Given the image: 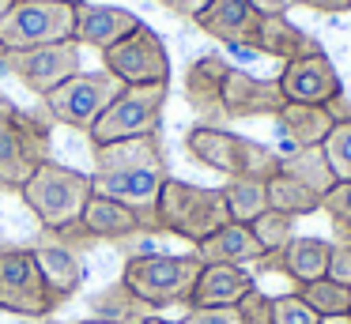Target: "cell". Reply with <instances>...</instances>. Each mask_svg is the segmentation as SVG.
Instances as JSON below:
<instances>
[{
  "instance_id": "22",
  "label": "cell",
  "mask_w": 351,
  "mask_h": 324,
  "mask_svg": "<svg viewBox=\"0 0 351 324\" xmlns=\"http://www.w3.org/2000/svg\"><path fill=\"white\" fill-rule=\"evenodd\" d=\"M34 256H38V268L46 275L53 301L64 306L84 286V256H80V249L61 245V241H46V245H34Z\"/></svg>"
},
{
  "instance_id": "8",
  "label": "cell",
  "mask_w": 351,
  "mask_h": 324,
  "mask_svg": "<svg viewBox=\"0 0 351 324\" xmlns=\"http://www.w3.org/2000/svg\"><path fill=\"white\" fill-rule=\"evenodd\" d=\"M0 309L16 316H34V321H46L57 309L34 249L0 245Z\"/></svg>"
},
{
  "instance_id": "18",
  "label": "cell",
  "mask_w": 351,
  "mask_h": 324,
  "mask_svg": "<svg viewBox=\"0 0 351 324\" xmlns=\"http://www.w3.org/2000/svg\"><path fill=\"white\" fill-rule=\"evenodd\" d=\"M328 256H332V241L325 238H291L280 253L261 256V268H276L280 275H287L295 286L317 283L328 275Z\"/></svg>"
},
{
  "instance_id": "3",
  "label": "cell",
  "mask_w": 351,
  "mask_h": 324,
  "mask_svg": "<svg viewBox=\"0 0 351 324\" xmlns=\"http://www.w3.org/2000/svg\"><path fill=\"white\" fill-rule=\"evenodd\" d=\"M91 192H95L91 173H80L64 162H53V158H46V162L27 177V185L19 188L23 203L34 211V219L42 223L46 234H57V230H64V226L80 223Z\"/></svg>"
},
{
  "instance_id": "36",
  "label": "cell",
  "mask_w": 351,
  "mask_h": 324,
  "mask_svg": "<svg viewBox=\"0 0 351 324\" xmlns=\"http://www.w3.org/2000/svg\"><path fill=\"white\" fill-rule=\"evenodd\" d=\"M332 283L340 286H351V241H332V256H328V275Z\"/></svg>"
},
{
  "instance_id": "35",
  "label": "cell",
  "mask_w": 351,
  "mask_h": 324,
  "mask_svg": "<svg viewBox=\"0 0 351 324\" xmlns=\"http://www.w3.org/2000/svg\"><path fill=\"white\" fill-rule=\"evenodd\" d=\"M234 309L242 316V324H272V294H265L261 286L245 294Z\"/></svg>"
},
{
  "instance_id": "23",
  "label": "cell",
  "mask_w": 351,
  "mask_h": 324,
  "mask_svg": "<svg viewBox=\"0 0 351 324\" xmlns=\"http://www.w3.org/2000/svg\"><path fill=\"white\" fill-rule=\"evenodd\" d=\"M193 253L200 256V264H238V268H245V264H257L265 256V249L245 223H227L212 238L193 245Z\"/></svg>"
},
{
  "instance_id": "45",
  "label": "cell",
  "mask_w": 351,
  "mask_h": 324,
  "mask_svg": "<svg viewBox=\"0 0 351 324\" xmlns=\"http://www.w3.org/2000/svg\"><path fill=\"white\" fill-rule=\"evenodd\" d=\"M343 238H348V241H351V230H348V234H343Z\"/></svg>"
},
{
  "instance_id": "6",
  "label": "cell",
  "mask_w": 351,
  "mask_h": 324,
  "mask_svg": "<svg viewBox=\"0 0 351 324\" xmlns=\"http://www.w3.org/2000/svg\"><path fill=\"white\" fill-rule=\"evenodd\" d=\"M76 38V4L72 0H12L0 15V49H38Z\"/></svg>"
},
{
  "instance_id": "21",
  "label": "cell",
  "mask_w": 351,
  "mask_h": 324,
  "mask_svg": "<svg viewBox=\"0 0 351 324\" xmlns=\"http://www.w3.org/2000/svg\"><path fill=\"white\" fill-rule=\"evenodd\" d=\"M80 226L87 230L91 241H125V238H136V234H147V223L136 211L99 192H91L84 215H80Z\"/></svg>"
},
{
  "instance_id": "39",
  "label": "cell",
  "mask_w": 351,
  "mask_h": 324,
  "mask_svg": "<svg viewBox=\"0 0 351 324\" xmlns=\"http://www.w3.org/2000/svg\"><path fill=\"white\" fill-rule=\"evenodd\" d=\"M302 0H253V8H257L261 15H287L291 8H298Z\"/></svg>"
},
{
  "instance_id": "26",
  "label": "cell",
  "mask_w": 351,
  "mask_h": 324,
  "mask_svg": "<svg viewBox=\"0 0 351 324\" xmlns=\"http://www.w3.org/2000/svg\"><path fill=\"white\" fill-rule=\"evenodd\" d=\"M280 170L291 173V177H298L317 196H325L336 188V173L325 158V147H295L291 155H280Z\"/></svg>"
},
{
  "instance_id": "7",
  "label": "cell",
  "mask_w": 351,
  "mask_h": 324,
  "mask_svg": "<svg viewBox=\"0 0 351 324\" xmlns=\"http://www.w3.org/2000/svg\"><path fill=\"white\" fill-rule=\"evenodd\" d=\"M167 95H170V83H152V87H121V95L106 105V113H102V117L91 125V132H87L91 147L159 132Z\"/></svg>"
},
{
  "instance_id": "47",
  "label": "cell",
  "mask_w": 351,
  "mask_h": 324,
  "mask_svg": "<svg viewBox=\"0 0 351 324\" xmlns=\"http://www.w3.org/2000/svg\"><path fill=\"white\" fill-rule=\"evenodd\" d=\"M49 324H53V321H49Z\"/></svg>"
},
{
  "instance_id": "12",
  "label": "cell",
  "mask_w": 351,
  "mask_h": 324,
  "mask_svg": "<svg viewBox=\"0 0 351 324\" xmlns=\"http://www.w3.org/2000/svg\"><path fill=\"white\" fill-rule=\"evenodd\" d=\"M280 83L283 102H298V105H332L336 98H343V83L336 64L328 60V53H310V57L287 60L283 72L276 75Z\"/></svg>"
},
{
  "instance_id": "20",
  "label": "cell",
  "mask_w": 351,
  "mask_h": 324,
  "mask_svg": "<svg viewBox=\"0 0 351 324\" xmlns=\"http://www.w3.org/2000/svg\"><path fill=\"white\" fill-rule=\"evenodd\" d=\"M95 173H125V170H167V155H162L159 132L152 136H132V140L102 143L91 147Z\"/></svg>"
},
{
  "instance_id": "17",
  "label": "cell",
  "mask_w": 351,
  "mask_h": 324,
  "mask_svg": "<svg viewBox=\"0 0 351 324\" xmlns=\"http://www.w3.org/2000/svg\"><path fill=\"white\" fill-rule=\"evenodd\" d=\"M140 27V15L129 12V8L117 4H87L80 0L76 4V42L91 45V49L106 53L110 45H117L125 34Z\"/></svg>"
},
{
  "instance_id": "10",
  "label": "cell",
  "mask_w": 351,
  "mask_h": 324,
  "mask_svg": "<svg viewBox=\"0 0 351 324\" xmlns=\"http://www.w3.org/2000/svg\"><path fill=\"white\" fill-rule=\"evenodd\" d=\"M102 68L114 75L121 87H152L170 83V53L162 38L147 23H140L132 34H125L117 45L102 53Z\"/></svg>"
},
{
  "instance_id": "5",
  "label": "cell",
  "mask_w": 351,
  "mask_h": 324,
  "mask_svg": "<svg viewBox=\"0 0 351 324\" xmlns=\"http://www.w3.org/2000/svg\"><path fill=\"white\" fill-rule=\"evenodd\" d=\"M155 215H159V230L162 234H174V238L193 241V245H200V241L212 238L219 226L230 223L223 188L193 185V181H178V177L162 181Z\"/></svg>"
},
{
  "instance_id": "46",
  "label": "cell",
  "mask_w": 351,
  "mask_h": 324,
  "mask_svg": "<svg viewBox=\"0 0 351 324\" xmlns=\"http://www.w3.org/2000/svg\"><path fill=\"white\" fill-rule=\"evenodd\" d=\"M72 4H80V0H72Z\"/></svg>"
},
{
  "instance_id": "14",
  "label": "cell",
  "mask_w": 351,
  "mask_h": 324,
  "mask_svg": "<svg viewBox=\"0 0 351 324\" xmlns=\"http://www.w3.org/2000/svg\"><path fill=\"white\" fill-rule=\"evenodd\" d=\"M283 95L276 79H261L242 68L230 64L227 79H223V113L227 121H245V117H276L283 110Z\"/></svg>"
},
{
  "instance_id": "41",
  "label": "cell",
  "mask_w": 351,
  "mask_h": 324,
  "mask_svg": "<svg viewBox=\"0 0 351 324\" xmlns=\"http://www.w3.org/2000/svg\"><path fill=\"white\" fill-rule=\"evenodd\" d=\"M321 324H351V313L348 316H328V321H321Z\"/></svg>"
},
{
  "instance_id": "40",
  "label": "cell",
  "mask_w": 351,
  "mask_h": 324,
  "mask_svg": "<svg viewBox=\"0 0 351 324\" xmlns=\"http://www.w3.org/2000/svg\"><path fill=\"white\" fill-rule=\"evenodd\" d=\"M306 8H313V12L321 15H340V12H351V0H302Z\"/></svg>"
},
{
  "instance_id": "31",
  "label": "cell",
  "mask_w": 351,
  "mask_h": 324,
  "mask_svg": "<svg viewBox=\"0 0 351 324\" xmlns=\"http://www.w3.org/2000/svg\"><path fill=\"white\" fill-rule=\"evenodd\" d=\"M295 223H298V219H291V215H283V211H272V208H268L265 215H257V219L250 223V230H253V238L261 241L265 256H272V253H280V249L287 245L291 238H298V234H295Z\"/></svg>"
},
{
  "instance_id": "19",
  "label": "cell",
  "mask_w": 351,
  "mask_h": 324,
  "mask_svg": "<svg viewBox=\"0 0 351 324\" xmlns=\"http://www.w3.org/2000/svg\"><path fill=\"white\" fill-rule=\"evenodd\" d=\"M250 290H257V279H253L250 268H238V264H204L197 286H193L189 309L238 306Z\"/></svg>"
},
{
  "instance_id": "27",
  "label": "cell",
  "mask_w": 351,
  "mask_h": 324,
  "mask_svg": "<svg viewBox=\"0 0 351 324\" xmlns=\"http://www.w3.org/2000/svg\"><path fill=\"white\" fill-rule=\"evenodd\" d=\"M91 316L110 321V324H140V321H147V316H155V313L121 283V279H117V283L102 286V290L91 298Z\"/></svg>"
},
{
  "instance_id": "42",
  "label": "cell",
  "mask_w": 351,
  "mask_h": 324,
  "mask_svg": "<svg viewBox=\"0 0 351 324\" xmlns=\"http://www.w3.org/2000/svg\"><path fill=\"white\" fill-rule=\"evenodd\" d=\"M140 324H170V321H162V316H147V321H140Z\"/></svg>"
},
{
  "instance_id": "13",
  "label": "cell",
  "mask_w": 351,
  "mask_h": 324,
  "mask_svg": "<svg viewBox=\"0 0 351 324\" xmlns=\"http://www.w3.org/2000/svg\"><path fill=\"white\" fill-rule=\"evenodd\" d=\"M170 177V170H125V173H91V188L99 196H110V200L132 208L140 219L147 223V234H162L159 230V192L162 181Z\"/></svg>"
},
{
  "instance_id": "34",
  "label": "cell",
  "mask_w": 351,
  "mask_h": 324,
  "mask_svg": "<svg viewBox=\"0 0 351 324\" xmlns=\"http://www.w3.org/2000/svg\"><path fill=\"white\" fill-rule=\"evenodd\" d=\"M321 211L336 223V230L348 234L351 230V181H336L332 192L321 196Z\"/></svg>"
},
{
  "instance_id": "11",
  "label": "cell",
  "mask_w": 351,
  "mask_h": 324,
  "mask_svg": "<svg viewBox=\"0 0 351 324\" xmlns=\"http://www.w3.org/2000/svg\"><path fill=\"white\" fill-rule=\"evenodd\" d=\"M4 72H12L31 95L46 98L53 87L72 79L80 68V42H57V45H38V49H16L4 53Z\"/></svg>"
},
{
  "instance_id": "28",
  "label": "cell",
  "mask_w": 351,
  "mask_h": 324,
  "mask_svg": "<svg viewBox=\"0 0 351 324\" xmlns=\"http://www.w3.org/2000/svg\"><path fill=\"white\" fill-rule=\"evenodd\" d=\"M223 200H227L230 223L250 226L257 215L268 211V181H261V177H227V185H223Z\"/></svg>"
},
{
  "instance_id": "43",
  "label": "cell",
  "mask_w": 351,
  "mask_h": 324,
  "mask_svg": "<svg viewBox=\"0 0 351 324\" xmlns=\"http://www.w3.org/2000/svg\"><path fill=\"white\" fill-rule=\"evenodd\" d=\"M8 8H12V0H0V15L8 12Z\"/></svg>"
},
{
  "instance_id": "37",
  "label": "cell",
  "mask_w": 351,
  "mask_h": 324,
  "mask_svg": "<svg viewBox=\"0 0 351 324\" xmlns=\"http://www.w3.org/2000/svg\"><path fill=\"white\" fill-rule=\"evenodd\" d=\"M178 324H242L234 306H219V309H189Z\"/></svg>"
},
{
  "instance_id": "2",
  "label": "cell",
  "mask_w": 351,
  "mask_h": 324,
  "mask_svg": "<svg viewBox=\"0 0 351 324\" xmlns=\"http://www.w3.org/2000/svg\"><path fill=\"white\" fill-rule=\"evenodd\" d=\"M200 256L197 253H136L125 260L121 283L144 301L147 309H167V306H189L193 286L200 279Z\"/></svg>"
},
{
  "instance_id": "30",
  "label": "cell",
  "mask_w": 351,
  "mask_h": 324,
  "mask_svg": "<svg viewBox=\"0 0 351 324\" xmlns=\"http://www.w3.org/2000/svg\"><path fill=\"white\" fill-rule=\"evenodd\" d=\"M295 294L321 316V321H328V316H348L351 313V286H340V283H332V279L306 283V286H298Z\"/></svg>"
},
{
  "instance_id": "1",
  "label": "cell",
  "mask_w": 351,
  "mask_h": 324,
  "mask_svg": "<svg viewBox=\"0 0 351 324\" xmlns=\"http://www.w3.org/2000/svg\"><path fill=\"white\" fill-rule=\"evenodd\" d=\"M49 121L16 105L0 90V192H19L34 170L49 158Z\"/></svg>"
},
{
  "instance_id": "4",
  "label": "cell",
  "mask_w": 351,
  "mask_h": 324,
  "mask_svg": "<svg viewBox=\"0 0 351 324\" xmlns=\"http://www.w3.org/2000/svg\"><path fill=\"white\" fill-rule=\"evenodd\" d=\"M185 151L200 166L223 173V177H276L280 173V155L265 143L238 136L230 128H212V125H193L185 132Z\"/></svg>"
},
{
  "instance_id": "33",
  "label": "cell",
  "mask_w": 351,
  "mask_h": 324,
  "mask_svg": "<svg viewBox=\"0 0 351 324\" xmlns=\"http://www.w3.org/2000/svg\"><path fill=\"white\" fill-rule=\"evenodd\" d=\"M272 324H321V316L298 294H280L272 298Z\"/></svg>"
},
{
  "instance_id": "16",
  "label": "cell",
  "mask_w": 351,
  "mask_h": 324,
  "mask_svg": "<svg viewBox=\"0 0 351 324\" xmlns=\"http://www.w3.org/2000/svg\"><path fill=\"white\" fill-rule=\"evenodd\" d=\"M193 23L215 42H227L234 49H253L261 12L253 8V0H208V8Z\"/></svg>"
},
{
  "instance_id": "25",
  "label": "cell",
  "mask_w": 351,
  "mask_h": 324,
  "mask_svg": "<svg viewBox=\"0 0 351 324\" xmlns=\"http://www.w3.org/2000/svg\"><path fill=\"white\" fill-rule=\"evenodd\" d=\"M276 125H280V136L295 147H321L328 140V132L336 128V113L328 105H298L287 102L280 113H276Z\"/></svg>"
},
{
  "instance_id": "24",
  "label": "cell",
  "mask_w": 351,
  "mask_h": 324,
  "mask_svg": "<svg viewBox=\"0 0 351 324\" xmlns=\"http://www.w3.org/2000/svg\"><path fill=\"white\" fill-rule=\"evenodd\" d=\"M253 49L287 64V60L321 53V42H313V38L306 34L302 27H295L287 15H261V27H257V38H253Z\"/></svg>"
},
{
  "instance_id": "32",
  "label": "cell",
  "mask_w": 351,
  "mask_h": 324,
  "mask_svg": "<svg viewBox=\"0 0 351 324\" xmlns=\"http://www.w3.org/2000/svg\"><path fill=\"white\" fill-rule=\"evenodd\" d=\"M321 147H325V158L332 166L336 181H351V121H336V128L328 132V140Z\"/></svg>"
},
{
  "instance_id": "29",
  "label": "cell",
  "mask_w": 351,
  "mask_h": 324,
  "mask_svg": "<svg viewBox=\"0 0 351 324\" xmlns=\"http://www.w3.org/2000/svg\"><path fill=\"white\" fill-rule=\"evenodd\" d=\"M268 208L283 211V215H291V219H302V215L321 211V196L313 192V188H306L298 177H291V173L280 170L276 177H268Z\"/></svg>"
},
{
  "instance_id": "15",
  "label": "cell",
  "mask_w": 351,
  "mask_h": 324,
  "mask_svg": "<svg viewBox=\"0 0 351 324\" xmlns=\"http://www.w3.org/2000/svg\"><path fill=\"white\" fill-rule=\"evenodd\" d=\"M230 72V60L215 57H197L185 72V102L189 110L197 113V125H212V128H223L227 113H223V79Z\"/></svg>"
},
{
  "instance_id": "38",
  "label": "cell",
  "mask_w": 351,
  "mask_h": 324,
  "mask_svg": "<svg viewBox=\"0 0 351 324\" xmlns=\"http://www.w3.org/2000/svg\"><path fill=\"white\" fill-rule=\"evenodd\" d=\"M167 12H174V15H182V19H197L200 12L208 8V0H159Z\"/></svg>"
},
{
  "instance_id": "9",
  "label": "cell",
  "mask_w": 351,
  "mask_h": 324,
  "mask_svg": "<svg viewBox=\"0 0 351 324\" xmlns=\"http://www.w3.org/2000/svg\"><path fill=\"white\" fill-rule=\"evenodd\" d=\"M117 95H121V83L102 68V72H76L72 79H64L61 87L49 90L42 102H46L53 121L80 128V132H91V125L106 113V105Z\"/></svg>"
},
{
  "instance_id": "44",
  "label": "cell",
  "mask_w": 351,
  "mask_h": 324,
  "mask_svg": "<svg viewBox=\"0 0 351 324\" xmlns=\"http://www.w3.org/2000/svg\"><path fill=\"white\" fill-rule=\"evenodd\" d=\"M0 68H4V49H0Z\"/></svg>"
}]
</instances>
